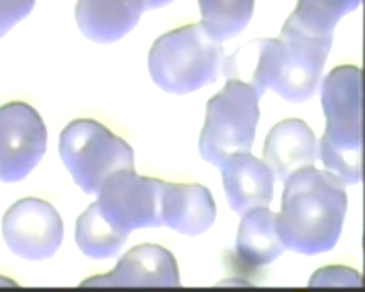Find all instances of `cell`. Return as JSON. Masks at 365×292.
Returning <instances> with one entry per match:
<instances>
[{"label": "cell", "instance_id": "cell-19", "mask_svg": "<svg viewBox=\"0 0 365 292\" xmlns=\"http://www.w3.org/2000/svg\"><path fill=\"white\" fill-rule=\"evenodd\" d=\"M359 4L361 0H299L287 21L311 36L334 37L338 21Z\"/></svg>", "mask_w": 365, "mask_h": 292}, {"label": "cell", "instance_id": "cell-14", "mask_svg": "<svg viewBox=\"0 0 365 292\" xmlns=\"http://www.w3.org/2000/svg\"><path fill=\"white\" fill-rule=\"evenodd\" d=\"M143 11L140 0H78L75 20L86 38L106 44L127 36Z\"/></svg>", "mask_w": 365, "mask_h": 292}, {"label": "cell", "instance_id": "cell-23", "mask_svg": "<svg viewBox=\"0 0 365 292\" xmlns=\"http://www.w3.org/2000/svg\"><path fill=\"white\" fill-rule=\"evenodd\" d=\"M0 286H17V283H14L13 280L0 276Z\"/></svg>", "mask_w": 365, "mask_h": 292}, {"label": "cell", "instance_id": "cell-3", "mask_svg": "<svg viewBox=\"0 0 365 292\" xmlns=\"http://www.w3.org/2000/svg\"><path fill=\"white\" fill-rule=\"evenodd\" d=\"M224 61L222 43L197 24L158 37L148 55V69L153 81L165 92L187 95L213 84Z\"/></svg>", "mask_w": 365, "mask_h": 292}, {"label": "cell", "instance_id": "cell-21", "mask_svg": "<svg viewBox=\"0 0 365 292\" xmlns=\"http://www.w3.org/2000/svg\"><path fill=\"white\" fill-rule=\"evenodd\" d=\"M34 6L36 0H0V38L20 20L28 17Z\"/></svg>", "mask_w": 365, "mask_h": 292}, {"label": "cell", "instance_id": "cell-13", "mask_svg": "<svg viewBox=\"0 0 365 292\" xmlns=\"http://www.w3.org/2000/svg\"><path fill=\"white\" fill-rule=\"evenodd\" d=\"M216 219V204L202 184L166 183L162 194V224L180 234L198 236Z\"/></svg>", "mask_w": 365, "mask_h": 292}, {"label": "cell", "instance_id": "cell-15", "mask_svg": "<svg viewBox=\"0 0 365 292\" xmlns=\"http://www.w3.org/2000/svg\"><path fill=\"white\" fill-rule=\"evenodd\" d=\"M242 217L236 238V254L245 265L267 266L287 251L277 230V213L268 207H257Z\"/></svg>", "mask_w": 365, "mask_h": 292}, {"label": "cell", "instance_id": "cell-9", "mask_svg": "<svg viewBox=\"0 0 365 292\" xmlns=\"http://www.w3.org/2000/svg\"><path fill=\"white\" fill-rule=\"evenodd\" d=\"M2 233L8 249L26 261L52 257L63 244L64 224L51 203L40 198H23L4 215Z\"/></svg>", "mask_w": 365, "mask_h": 292}, {"label": "cell", "instance_id": "cell-16", "mask_svg": "<svg viewBox=\"0 0 365 292\" xmlns=\"http://www.w3.org/2000/svg\"><path fill=\"white\" fill-rule=\"evenodd\" d=\"M276 52L277 38L248 41L224 61V75L227 80H237L251 85L262 96L274 81Z\"/></svg>", "mask_w": 365, "mask_h": 292}, {"label": "cell", "instance_id": "cell-12", "mask_svg": "<svg viewBox=\"0 0 365 292\" xmlns=\"http://www.w3.org/2000/svg\"><path fill=\"white\" fill-rule=\"evenodd\" d=\"M318 142L302 119H287L274 125L264 145V162L280 182L318 160Z\"/></svg>", "mask_w": 365, "mask_h": 292}, {"label": "cell", "instance_id": "cell-6", "mask_svg": "<svg viewBox=\"0 0 365 292\" xmlns=\"http://www.w3.org/2000/svg\"><path fill=\"white\" fill-rule=\"evenodd\" d=\"M165 182L123 170L111 174L98 190L96 207L110 226L130 236L133 230L162 227Z\"/></svg>", "mask_w": 365, "mask_h": 292}, {"label": "cell", "instance_id": "cell-2", "mask_svg": "<svg viewBox=\"0 0 365 292\" xmlns=\"http://www.w3.org/2000/svg\"><path fill=\"white\" fill-rule=\"evenodd\" d=\"M322 104L326 130L318 145V159L346 186L361 179L362 163V72L356 66H339L323 81Z\"/></svg>", "mask_w": 365, "mask_h": 292}, {"label": "cell", "instance_id": "cell-18", "mask_svg": "<svg viewBox=\"0 0 365 292\" xmlns=\"http://www.w3.org/2000/svg\"><path fill=\"white\" fill-rule=\"evenodd\" d=\"M201 25L220 43L237 37L253 17L255 0H198Z\"/></svg>", "mask_w": 365, "mask_h": 292}, {"label": "cell", "instance_id": "cell-20", "mask_svg": "<svg viewBox=\"0 0 365 292\" xmlns=\"http://www.w3.org/2000/svg\"><path fill=\"white\" fill-rule=\"evenodd\" d=\"M311 286H362L361 274L347 266H326L311 278Z\"/></svg>", "mask_w": 365, "mask_h": 292}, {"label": "cell", "instance_id": "cell-8", "mask_svg": "<svg viewBox=\"0 0 365 292\" xmlns=\"http://www.w3.org/2000/svg\"><path fill=\"white\" fill-rule=\"evenodd\" d=\"M48 148V128L38 111L25 103L0 107V182L19 183Z\"/></svg>", "mask_w": 365, "mask_h": 292}, {"label": "cell", "instance_id": "cell-22", "mask_svg": "<svg viewBox=\"0 0 365 292\" xmlns=\"http://www.w3.org/2000/svg\"><path fill=\"white\" fill-rule=\"evenodd\" d=\"M140 2L143 5V9H155L173 4L174 0H140Z\"/></svg>", "mask_w": 365, "mask_h": 292}, {"label": "cell", "instance_id": "cell-5", "mask_svg": "<svg viewBox=\"0 0 365 292\" xmlns=\"http://www.w3.org/2000/svg\"><path fill=\"white\" fill-rule=\"evenodd\" d=\"M60 157L73 182L95 195L101 184L118 171L134 170L131 146L93 119H76L63 130Z\"/></svg>", "mask_w": 365, "mask_h": 292}, {"label": "cell", "instance_id": "cell-7", "mask_svg": "<svg viewBox=\"0 0 365 292\" xmlns=\"http://www.w3.org/2000/svg\"><path fill=\"white\" fill-rule=\"evenodd\" d=\"M277 41L271 90L289 103H304L317 92L334 37L311 36L284 21Z\"/></svg>", "mask_w": 365, "mask_h": 292}, {"label": "cell", "instance_id": "cell-4", "mask_svg": "<svg viewBox=\"0 0 365 292\" xmlns=\"http://www.w3.org/2000/svg\"><path fill=\"white\" fill-rule=\"evenodd\" d=\"M260 95L237 80H227L207 103L198 148L202 159L220 167L236 152H251L260 118Z\"/></svg>", "mask_w": 365, "mask_h": 292}, {"label": "cell", "instance_id": "cell-17", "mask_svg": "<svg viewBox=\"0 0 365 292\" xmlns=\"http://www.w3.org/2000/svg\"><path fill=\"white\" fill-rule=\"evenodd\" d=\"M127 239V234L118 231L102 218L95 203L76 221V245L90 259H110L118 256Z\"/></svg>", "mask_w": 365, "mask_h": 292}, {"label": "cell", "instance_id": "cell-10", "mask_svg": "<svg viewBox=\"0 0 365 292\" xmlns=\"http://www.w3.org/2000/svg\"><path fill=\"white\" fill-rule=\"evenodd\" d=\"M81 286H154L178 288L180 271L174 254L160 245L142 244L125 254L108 274L95 276Z\"/></svg>", "mask_w": 365, "mask_h": 292}, {"label": "cell", "instance_id": "cell-1", "mask_svg": "<svg viewBox=\"0 0 365 292\" xmlns=\"http://www.w3.org/2000/svg\"><path fill=\"white\" fill-rule=\"evenodd\" d=\"M347 212L346 184L335 174L304 167L287 182L277 213V230L287 250L304 256L336 245Z\"/></svg>", "mask_w": 365, "mask_h": 292}, {"label": "cell", "instance_id": "cell-11", "mask_svg": "<svg viewBox=\"0 0 365 292\" xmlns=\"http://www.w3.org/2000/svg\"><path fill=\"white\" fill-rule=\"evenodd\" d=\"M228 204L237 215L268 207L274 198V174L251 152H236L220 166Z\"/></svg>", "mask_w": 365, "mask_h": 292}]
</instances>
